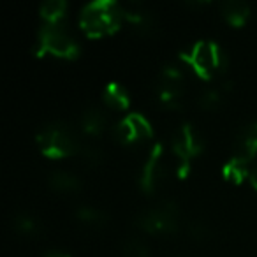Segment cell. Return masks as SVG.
Returning <instances> with one entry per match:
<instances>
[{"mask_svg":"<svg viewBox=\"0 0 257 257\" xmlns=\"http://www.w3.org/2000/svg\"><path fill=\"white\" fill-rule=\"evenodd\" d=\"M123 20L121 6L114 0H92L79 11V23L88 36L111 34Z\"/></svg>","mask_w":257,"mask_h":257,"instance_id":"6da1fadb","label":"cell"},{"mask_svg":"<svg viewBox=\"0 0 257 257\" xmlns=\"http://www.w3.org/2000/svg\"><path fill=\"white\" fill-rule=\"evenodd\" d=\"M32 51L37 57L51 53L64 58H76L79 55V44L60 23H44L39 29V36L34 43Z\"/></svg>","mask_w":257,"mask_h":257,"instance_id":"7a4b0ae2","label":"cell"},{"mask_svg":"<svg viewBox=\"0 0 257 257\" xmlns=\"http://www.w3.org/2000/svg\"><path fill=\"white\" fill-rule=\"evenodd\" d=\"M37 143L48 157H64L79 152V141L64 121H51L37 131Z\"/></svg>","mask_w":257,"mask_h":257,"instance_id":"3957f363","label":"cell"},{"mask_svg":"<svg viewBox=\"0 0 257 257\" xmlns=\"http://www.w3.org/2000/svg\"><path fill=\"white\" fill-rule=\"evenodd\" d=\"M134 224L152 234H171L178 229V206L173 199H162L154 208L140 211Z\"/></svg>","mask_w":257,"mask_h":257,"instance_id":"277c9868","label":"cell"},{"mask_svg":"<svg viewBox=\"0 0 257 257\" xmlns=\"http://www.w3.org/2000/svg\"><path fill=\"white\" fill-rule=\"evenodd\" d=\"M171 147L176 155V173L178 176H187L190 169V159L197 155L203 150V140H201L199 133L194 128L192 123L183 121L171 138Z\"/></svg>","mask_w":257,"mask_h":257,"instance_id":"5b68a950","label":"cell"},{"mask_svg":"<svg viewBox=\"0 0 257 257\" xmlns=\"http://www.w3.org/2000/svg\"><path fill=\"white\" fill-rule=\"evenodd\" d=\"M183 81H185V74L180 65L175 62H168L164 67L161 69V76H159V100L168 107H180L183 95Z\"/></svg>","mask_w":257,"mask_h":257,"instance_id":"8992f818","label":"cell"},{"mask_svg":"<svg viewBox=\"0 0 257 257\" xmlns=\"http://www.w3.org/2000/svg\"><path fill=\"white\" fill-rule=\"evenodd\" d=\"M114 138L120 143H134L138 140H145L154 134L152 123L143 113L133 111V113L125 114L116 125H114Z\"/></svg>","mask_w":257,"mask_h":257,"instance_id":"52a82bcc","label":"cell"},{"mask_svg":"<svg viewBox=\"0 0 257 257\" xmlns=\"http://www.w3.org/2000/svg\"><path fill=\"white\" fill-rule=\"evenodd\" d=\"M162 155H164V143L157 141L152 147L148 157L145 159L140 173V185L145 192H154L157 182L164 176V164H162Z\"/></svg>","mask_w":257,"mask_h":257,"instance_id":"ba28073f","label":"cell"},{"mask_svg":"<svg viewBox=\"0 0 257 257\" xmlns=\"http://www.w3.org/2000/svg\"><path fill=\"white\" fill-rule=\"evenodd\" d=\"M180 57L196 71L197 76H201L203 79L211 78L213 62H211L210 41H204V39L196 41L190 48L183 50L182 53H180Z\"/></svg>","mask_w":257,"mask_h":257,"instance_id":"9c48e42d","label":"cell"},{"mask_svg":"<svg viewBox=\"0 0 257 257\" xmlns=\"http://www.w3.org/2000/svg\"><path fill=\"white\" fill-rule=\"evenodd\" d=\"M121 11H123V18L127 20L138 32H143V34L152 32V30L155 29V25H157L155 16L141 4L131 2V4H127V6H121Z\"/></svg>","mask_w":257,"mask_h":257,"instance_id":"30bf717a","label":"cell"},{"mask_svg":"<svg viewBox=\"0 0 257 257\" xmlns=\"http://www.w3.org/2000/svg\"><path fill=\"white\" fill-rule=\"evenodd\" d=\"M255 154H257V120L246 123L239 131V136L236 140V147H234L236 157H241L246 162L252 161V157Z\"/></svg>","mask_w":257,"mask_h":257,"instance_id":"8fae6325","label":"cell"},{"mask_svg":"<svg viewBox=\"0 0 257 257\" xmlns=\"http://www.w3.org/2000/svg\"><path fill=\"white\" fill-rule=\"evenodd\" d=\"M50 185L58 192H76L81 189V180L78 178V175L67 171V169H53L50 173Z\"/></svg>","mask_w":257,"mask_h":257,"instance_id":"7c38bea8","label":"cell"},{"mask_svg":"<svg viewBox=\"0 0 257 257\" xmlns=\"http://www.w3.org/2000/svg\"><path fill=\"white\" fill-rule=\"evenodd\" d=\"M222 15L231 25H243L250 16V4L245 0H224Z\"/></svg>","mask_w":257,"mask_h":257,"instance_id":"4fadbf2b","label":"cell"},{"mask_svg":"<svg viewBox=\"0 0 257 257\" xmlns=\"http://www.w3.org/2000/svg\"><path fill=\"white\" fill-rule=\"evenodd\" d=\"M107 116L102 109L99 107H88L85 113L81 114V127L86 134H92V136H97V134L102 133V128L106 127Z\"/></svg>","mask_w":257,"mask_h":257,"instance_id":"5bb4252c","label":"cell"},{"mask_svg":"<svg viewBox=\"0 0 257 257\" xmlns=\"http://www.w3.org/2000/svg\"><path fill=\"white\" fill-rule=\"evenodd\" d=\"M102 97L106 100V104H109L114 109H123L128 106V92L123 88V85L116 81H111L106 85L102 92Z\"/></svg>","mask_w":257,"mask_h":257,"instance_id":"9a60e30c","label":"cell"},{"mask_svg":"<svg viewBox=\"0 0 257 257\" xmlns=\"http://www.w3.org/2000/svg\"><path fill=\"white\" fill-rule=\"evenodd\" d=\"M76 217H78L83 224L93 225V227H102V225L109 220L107 211L100 210V208H95V206H90V204H81V206L76 208Z\"/></svg>","mask_w":257,"mask_h":257,"instance_id":"2e32d148","label":"cell"},{"mask_svg":"<svg viewBox=\"0 0 257 257\" xmlns=\"http://www.w3.org/2000/svg\"><path fill=\"white\" fill-rule=\"evenodd\" d=\"M13 227L20 234H25V236H34L41 231V224L29 211H16L15 217H13Z\"/></svg>","mask_w":257,"mask_h":257,"instance_id":"e0dca14e","label":"cell"},{"mask_svg":"<svg viewBox=\"0 0 257 257\" xmlns=\"http://www.w3.org/2000/svg\"><path fill=\"white\" fill-rule=\"evenodd\" d=\"M65 9H67L65 0H44L41 4L39 13L44 18V23H60Z\"/></svg>","mask_w":257,"mask_h":257,"instance_id":"ac0fdd59","label":"cell"},{"mask_svg":"<svg viewBox=\"0 0 257 257\" xmlns=\"http://www.w3.org/2000/svg\"><path fill=\"white\" fill-rule=\"evenodd\" d=\"M248 169H250L248 162L243 161L241 157H236V155H232V157L224 164L222 173H224V176L227 180H232L234 183H239L246 175H248Z\"/></svg>","mask_w":257,"mask_h":257,"instance_id":"d6986e66","label":"cell"},{"mask_svg":"<svg viewBox=\"0 0 257 257\" xmlns=\"http://www.w3.org/2000/svg\"><path fill=\"white\" fill-rule=\"evenodd\" d=\"M121 252L125 257H150V248L141 238H127L121 243Z\"/></svg>","mask_w":257,"mask_h":257,"instance_id":"ffe728a7","label":"cell"},{"mask_svg":"<svg viewBox=\"0 0 257 257\" xmlns=\"http://www.w3.org/2000/svg\"><path fill=\"white\" fill-rule=\"evenodd\" d=\"M222 102L220 92L213 86H206L199 95V104L203 109H215Z\"/></svg>","mask_w":257,"mask_h":257,"instance_id":"44dd1931","label":"cell"},{"mask_svg":"<svg viewBox=\"0 0 257 257\" xmlns=\"http://www.w3.org/2000/svg\"><path fill=\"white\" fill-rule=\"evenodd\" d=\"M79 154H81L83 161H86L90 166H95L102 161V150L93 143L79 145Z\"/></svg>","mask_w":257,"mask_h":257,"instance_id":"7402d4cb","label":"cell"},{"mask_svg":"<svg viewBox=\"0 0 257 257\" xmlns=\"http://www.w3.org/2000/svg\"><path fill=\"white\" fill-rule=\"evenodd\" d=\"M210 51H211V62H213L215 71H224L227 67V57H225V51L217 41H210Z\"/></svg>","mask_w":257,"mask_h":257,"instance_id":"603a6c76","label":"cell"},{"mask_svg":"<svg viewBox=\"0 0 257 257\" xmlns=\"http://www.w3.org/2000/svg\"><path fill=\"white\" fill-rule=\"evenodd\" d=\"M189 232L194 236V238H204V236L210 234V227H208L206 222H203L201 218H194L189 224Z\"/></svg>","mask_w":257,"mask_h":257,"instance_id":"cb8c5ba5","label":"cell"},{"mask_svg":"<svg viewBox=\"0 0 257 257\" xmlns=\"http://www.w3.org/2000/svg\"><path fill=\"white\" fill-rule=\"evenodd\" d=\"M248 178H250V183L257 189V164H253L252 168L248 169Z\"/></svg>","mask_w":257,"mask_h":257,"instance_id":"d4e9b609","label":"cell"},{"mask_svg":"<svg viewBox=\"0 0 257 257\" xmlns=\"http://www.w3.org/2000/svg\"><path fill=\"white\" fill-rule=\"evenodd\" d=\"M44 257H71V255H65V253H48Z\"/></svg>","mask_w":257,"mask_h":257,"instance_id":"484cf974","label":"cell"},{"mask_svg":"<svg viewBox=\"0 0 257 257\" xmlns=\"http://www.w3.org/2000/svg\"><path fill=\"white\" fill-rule=\"evenodd\" d=\"M180 257H183V255H180Z\"/></svg>","mask_w":257,"mask_h":257,"instance_id":"4316f807","label":"cell"}]
</instances>
